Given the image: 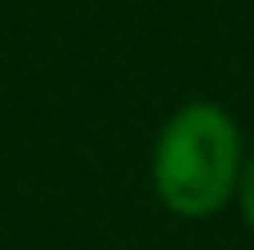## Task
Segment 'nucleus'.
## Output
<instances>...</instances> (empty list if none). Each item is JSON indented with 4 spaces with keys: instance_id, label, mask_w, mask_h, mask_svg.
I'll list each match as a JSON object with an SVG mask.
<instances>
[{
    "instance_id": "1",
    "label": "nucleus",
    "mask_w": 254,
    "mask_h": 250,
    "mask_svg": "<svg viewBox=\"0 0 254 250\" xmlns=\"http://www.w3.org/2000/svg\"><path fill=\"white\" fill-rule=\"evenodd\" d=\"M246 134L237 116L214 98H192L165 116L152 143L156 201L179 219H214L237 201L246 170Z\"/></svg>"
},
{
    "instance_id": "2",
    "label": "nucleus",
    "mask_w": 254,
    "mask_h": 250,
    "mask_svg": "<svg viewBox=\"0 0 254 250\" xmlns=\"http://www.w3.org/2000/svg\"><path fill=\"white\" fill-rule=\"evenodd\" d=\"M237 210H241L246 228L254 233V152L246 157V170H241V188H237Z\"/></svg>"
}]
</instances>
